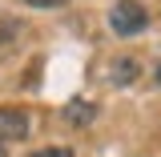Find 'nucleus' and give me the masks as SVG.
<instances>
[{
  "label": "nucleus",
  "mask_w": 161,
  "mask_h": 157,
  "mask_svg": "<svg viewBox=\"0 0 161 157\" xmlns=\"http://www.w3.org/2000/svg\"><path fill=\"white\" fill-rule=\"evenodd\" d=\"M109 28H113L117 36H141V32L149 28V12L141 8L137 0H117L113 12H109Z\"/></svg>",
  "instance_id": "nucleus-1"
},
{
  "label": "nucleus",
  "mask_w": 161,
  "mask_h": 157,
  "mask_svg": "<svg viewBox=\"0 0 161 157\" xmlns=\"http://www.w3.org/2000/svg\"><path fill=\"white\" fill-rule=\"evenodd\" d=\"M28 129H32V121H28L24 109H0V141L4 145L8 141H24Z\"/></svg>",
  "instance_id": "nucleus-2"
},
{
  "label": "nucleus",
  "mask_w": 161,
  "mask_h": 157,
  "mask_svg": "<svg viewBox=\"0 0 161 157\" xmlns=\"http://www.w3.org/2000/svg\"><path fill=\"white\" fill-rule=\"evenodd\" d=\"M93 117H97V105L93 101H69L64 105V121L69 125H89Z\"/></svg>",
  "instance_id": "nucleus-3"
},
{
  "label": "nucleus",
  "mask_w": 161,
  "mask_h": 157,
  "mask_svg": "<svg viewBox=\"0 0 161 157\" xmlns=\"http://www.w3.org/2000/svg\"><path fill=\"white\" fill-rule=\"evenodd\" d=\"M16 36H20V24H16V20H0V53H8Z\"/></svg>",
  "instance_id": "nucleus-4"
},
{
  "label": "nucleus",
  "mask_w": 161,
  "mask_h": 157,
  "mask_svg": "<svg viewBox=\"0 0 161 157\" xmlns=\"http://www.w3.org/2000/svg\"><path fill=\"white\" fill-rule=\"evenodd\" d=\"M133 77H137V64L133 60H121L117 69H113V85H129Z\"/></svg>",
  "instance_id": "nucleus-5"
},
{
  "label": "nucleus",
  "mask_w": 161,
  "mask_h": 157,
  "mask_svg": "<svg viewBox=\"0 0 161 157\" xmlns=\"http://www.w3.org/2000/svg\"><path fill=\"white\" fill-rule=\"evenodd\" d=\"M28 157H73V149L69 145H48V149H36V153H28Z\"/></svg>",
  "instance_id": "nucleus-6"
},
{
  "label": "nucleus",
  "mask_w": 161,
  "mask_h": 157,
  "mask_svg": "<svg viewBox=\"0 0 161 157\" xmlns=\"http://www.w3.org/2000/svg\"><path fill=\"white\" fill-rule=\"evenodd\" d=\"M24 4H32V8H64L69 0H24Z\"/></svg>",
  "instance_id": "nucleus-7"
},
{
  "label": "nucleus",
  "mask_w": 161,
  "mask_h": 157,
  "mask_svg": "<svg viewBox=\"0 0 161 157\" xmlns=\"http://www.w3.org/2000/svg\"><path fill=\"white\" fill-rule=\"evenodd\" d=\"M0 157H4V141H0Z\"/></svg>",
  "instance_id": "nucleus-8"
},
{
  "label": "nucleus",
  "mask_w": 161,
  "mask_h": 157,
  "mask_svg": "<svg viewBox=\"0 0 161 157\" xmlns=\"http://www.w3.org/2000/svg\"><path fill=\"white\" fill-rule=\"evenodd\" d=\"M157 81H161V69H157Z\"/></svg>",
  "instance_id": "nucleus-9"
}]
</instances>
